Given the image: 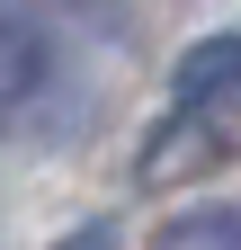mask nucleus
I'll return each instance as SVG.
<instances>
[{
  "mask_svg": "<svg viewBox=\"0 0 241 250\" xmlns=\"http://www.w3.org/2000/svg\"><path fill=\"white\" fill-rule=\"evenodd\" d=\"M36 99H45V45L27 18H0V134L36 116Z\"/></svg>",
  "mask_w": 241,
  "mask_h": 250,
  "instance_id": "f257e3e1",
  "label": "nucleus"
},
{
  "mask_svg": "<svg viewBox=\"0 0 241 250\" xmlns=\"http://www.w3.org/2000/svg\"><path fill=\"white\" fill-rule=\"evenodd\" d=\"M223 89H241V36H205L179 54V72H170V99L179 107H215Z\"/></svg>",
  "mask_w": 241,
  "mask_h": 250,
  "instance_id": "f03ea898",
  "label": "nucleus"
},
{
  "mask_svg": "<svg viewBox=\"0 0 241 250\" xmlns=\"http://www.w3.org/2000/svg\"><path fill=\"white\" fill-rule=\"evenodd\" d=\"M152 250H241V206H179Z\"/></svg>",
  "mask_w": 241,
  "mask_h": 250,
  "instance_id": "7ed1b4c3",
  "label": "nucleus"
},
{
  "mask_svg": "<svg viewBox=\"0 0 241 250\" xmlns=\"http://www.w3.org/2000/svg\"><path fill=\"white\" fill-rule=\"evenodd\" d=\"M63 250H116V232H107V224H80V232H72Z\"/></svg>",
  "mask_w": 241,
  "mask_h": 250,
  "instance_id": "20e7f679",
  "label": "nucleus"
}]
</instances>
